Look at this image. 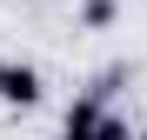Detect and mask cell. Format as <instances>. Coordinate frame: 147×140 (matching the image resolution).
<instances>
[{"label": "cell", "instance_id": "6da1fadb", "mask_svg": "<svg viewBox=\"0 0 147 140\" xmlns=\"http://www.w3.org/2000/svg\"><path fill=\"white\" fill-rule=\"evenodd\" d=\"M107 93H114V74H100L80 100L60 113V140H100V120H107Z\"/></svg>", "mask_w": 147, "mask_h": 140}, {"label": "cell", "instance_id": "7a4b0ae2", "mask_svg": "<svg viewBox=\"0 0 147 140\" xmlns=\"http://www.w3.org/2000/svg\"><path fill=\"white\" fill-rule=\"evenodd\" d=\"M40 93H47L40 67H34V60H7V80H0V107H40Z\"/></svg>", "mask_w": 147, "mask_h": 140}, {"label": "cell", "instance_id": "3957f363", "mask_svg": "<svg viewBox=\"0 0 147 140\" xmlns=\"http://www.w3.org/2000/svg\"><path fill=\"white\" fill-rule=\"evenodd\" d=\"M114 0H80V27H114Z\"/></svg>", "mask_w": 147, "mask_h": 140}, {"label": "cell", "instance_id": "277c9868", "mask_svg": "<svg viewBox=\"0 0 147 140\" xmlns=\"http://www.w3.org/2000/svg\"><path fill=\"white\" fill-rule=\"evenodd\" d=\"M100 140H140V127L127 120V113H114V107H107V120H100Z\"/></svg>", "mask_w": 147, "mask_h": 140}, {"label": "cell", "instance_id": "5b68a950", "mask_svg": "<svg viewBox=\"0 0 147 140\" xmlns=\"http://www.w3.org/2000/svg\"><path fill=\"white\" fill-rule=\"evenodd\" d=\"M0 80H7V54H0Z\"/></svg>", "mask_w": 147, "mask_h": 140}, {"label": "cell", "instance_id": "8992f818", "mask_svg": "<svg viewBox=\"0 0 147 140\" xmlns=\"http://www.w3.org/2000/svg\"><path fill=\"white\" fill-rule=\"evenodd\" d=\"M140 140H147V127H140Z\"/></svg>", "mask_w": 147, "mask_h": 140}]
</instances>
